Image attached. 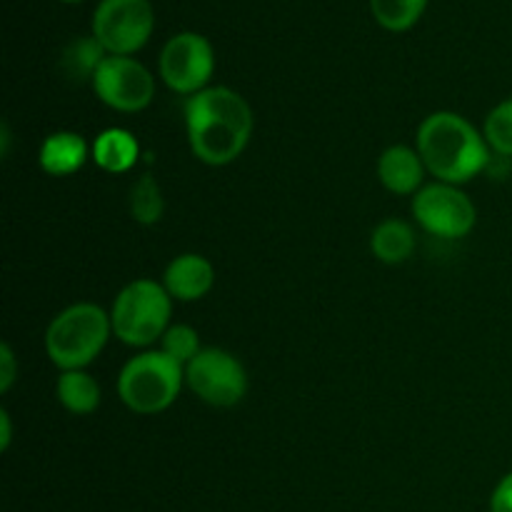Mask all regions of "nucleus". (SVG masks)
Instances as JSON below:
<instances>
[{
  "mask_svg": "<svg viewBox=\"0 0 512 512\" xmlns=\"http://www.w3.org/2000/svg\"><path fill=\"white\" fill-rule=\"evenodd\" d=\"M10 440H13V425H10V415H8V410H0V450H8Z\"/></svg>",
  "mask_w": 512,
  "mask_h": 512,
  "instance_id": "24",
  "label": "nucleus"
},
{
  "mask_svg": "<svg viewBox=\"0 0 512 512\" xmlns=\"http://www.w3.org/2000/svg\"><path fill=\"white\" fill-rule=\"evenodd\" d=\"M158 70L163 83L173 93L190 98V95L210 88L208 83L215 73L213 45L205 35L193 33V30L175 33L160 50Z\"/></svg>",
  "mask_w": 512,
  "mask_h": 512,
  "instance_id": "8",
  "label": "nucleus"
},
{
  "mask_svg": "<svg viewBox=\"0 0 512 512\" xmlns=\"http://www.w3.org/2000/svg\"><path fill=\"white\" fill-rule=\"evenodd\" d=\"M88 158H93V153L83 135L73 133V130H58L43 140L38 163L53 178H68V175L78 173L88 163Z\"/></svg>",
  "mask_w": 512,
  "mask_h": 512,
  "instance_id": "13",
  "label": "nucleus"
},
{
  "mask_svg": "<svg viewBox=\"0 0 512 512\" xmlns=\"http://www.w3.org/2000/svg\"><path fill=\"white\" fill-rule=\"evenodd\" d=\"M483 135L490 150L503 158H512V98L495 105L488 113L483 125Z\"/></svg>",
  "mask_w": 512,
  "mask_h": 512,
  "instance_id": "20",
  "label": "nucleus"
},
{
  "mask_svg": "<svg viewBox=\"0 0 512 512\" xmlns=\"http://www.w3.org/2000/svg\"><path fill=\"white\" fill-rule=\"evenodd\" d=\"M428 0H370L373 18L390 33H405L423 18Z\"/></svg>",
  "mask_w": 512,
  "mask_h": 512,
  "instance_id": "17",
  "label": "nucleus"
},
{
  "mask_svg": "<svg viewBox=\"0 0 512 512\" xmlns=\"http://www.w3.org/2000/svg\"><path fill=\"white\" fill-rule=\"evenodd\" d=\"M215 285V268L198 253H183L165 268L163 288L178 303H195L205 298Z\"/></svg>",
  "mask_w": 512,
  "mask_h": 512,
  "instance_id": "11",
  "label": "nucleus"
},
{
  "mask_svg": "<svg viewBox=\"0 0 512 512\" xmlns=\"http://www.w3.org/2000/svg\"><path fill=\"white\" fill-rule=\"evenodd\" d=\"M90 85L100 103L118 113H138L155 98L153 73L133 55H105Z\"/></svg>",
  "mask_w": 512,
  "mask_h": 512,
  "instance_id": "10",
  "label": "nucleus"
},
{
  "mask_svg": "<svg viewBox=\"0 0 512 512\" xmlns=\"http://www.w3.org/2000/svg\"><path fill=\"white\" fill-rule=\"evenodd\" d=\"M418 153L440 183L465 185L490 165V145L468 118L450 110L428 115L418 128Z\"/></svg>",
  "mask_w": 512,
  "mask_h": 512,
  "instance_id": "2",
  "label": "nucleus"
},
{
  "mask_svg": "<svg viewBox=\"0 0 512 512\" xmlns=\"http://www.w3.org/2000/svg\"><path fill=\"white\" fill-rule=\"evenodd\" d=\"M415 245H418L415 230L398 218L383 220L380 225H375L373 235H370V250L385 265H400L410 260L415 253Z\"/></svg>",
  "mask_w": 512,
  "mask_h": 512,
  "instance_id": "15",
  "label": "nucleus"
},
{
  "mask_svg": "<svg viewBox=\"0 0 512 512\" xmlns=\"http://www.w3.org/2000/svg\"><path fill=\"white\" fill-rule=\"evenodd\" d=\"M425 163L420 158L418 148L408 145H390L383 150L378 160V178L385 190L395 195H415L423 188L425 180Z\"/></svg>",
  "mask_w": 512,
  "mask_h": 512,
  "instance_id": "12",
  "label": "nucleus"
},
{
  "mask_svg": "<svg viewBox=\"0 0 512 512\" xmlns=\"http://www.w3.org/2000/svg\"><path fill=\"white\" fill-rule=\"evenodd\" d=\"M185 385L213 408H233L248 393V373L228 350L203 348L185 365Z\"/></svg>",
  "mask_w": 512,
  "mask_h": 512,
  "instance_id": "9",
  "label": "nucleus"
},
{
  "mask_svg": "<svg viewBox=\"0 0 512 512\" xmlns=\"http://www.w3.org/2000/svg\"><path fill=\"white\" fill-rule=\"evenodd\" d=\"M185 130L195 158L213 168L235 163L253 135V110L233 88L213 85L185 98Z\"/></svg>",
  "mask_w": 512,
  "mask_h": 512,
  "instance_id": "1",
  "label": "nucleus"
},
{
  "mask_svg": "<svg viewBox=\"0 0 512 512\" xmlns=\"http://www.w3.org/2000/svg\"><path fill=\"white\" fill-rule=\"evenodd\" d=\"M160 350L178 365H188L200 353V335L190 325H170L160 338Z\"/></svg>",
  "mask_w": 512,
  "mask_h": 512,
  "instance_id": "21",
  "label": "nucleus"
},
{
  "mask_svg": "<svg viewBox=\"0 0 512 512\" xmlns=\"http://www.w3.org/2000/svg\"><path fill=\"white\" fill-rule=\"evenodd\" d=\"M173 298L163 283L150 278L133 280L125 285L110 308L113 335L130 348H148L158 343L170 328Z\"/></svg>",
  "mask_w": 512,
  "mask_h": 512,
  "instance_id": "4",
  "label": "nucleus"
},
{
  "mask_svg": "<svg viewBox=\"0 0 512 512\" xmlns=\"http://www.w3.org/2000/svg\"><path fill=\"white\" fill-rule=\"evenodd\" d=\"M58 403L73 415H90L100 405V385L85 370H65L55 385Z\"/></svg>",
  "mask_w": 512,
  "mask_h": 512,
  "instance_id": "16",
  "label": "nucleus"
},
{
  "mask_svg": "<svg viewBox=\"0 0 512 512\" xmlns=\"http://www.w3.org/2000/svg\"><path fill=\"white\" fill-rule=\"evenodd\" d=\"M163 213L165 198L158 180L148 173L140 175V178L135 180L133 190H130V215H133L140 225H155L163 220Z\"/></svg>",
  "mask_w": 512,
  "mask_h": 512,
  "instance_id": "19",
  "label": "nucleus"
},
{
  "mask_svg": "<svg viewBox=\"0 0 512 512\" xmlns=\"http://www.w3.org/2000/svg\"><path fill=\"white\" fill-rule=\"evenodd\" d=\"M113 335L110 313L95 303H75L50 320L45 353L58 370H85Z\"/></svg>",
  "mask_w": 512,
  "mask_h": 512,
  "instance_id": "3",
  "label": "nucleus"
},
{
  "mask_svg": "<svg viewBox=\"0 0 512 512\" xmlns=\"http://www.w3.org/2000/svg\"><path fill=\"white\" fill-rule=\"evenodd\" d=\"M105 48L93 38V35H85V38H75L68 48L63 50V65L65 73L75 80H93L98 65L105 60Z\"/></svg>",
  "mask_w": 512,
  "mask_h": 512,
  "instance_id": "18",
  "label": "nucleus"
},
{
  "mask_svg": "<svg viewBox=\"0 0 512 512\" xmlns=\"http://www.w3.org/2000/svg\"><path fill=\"white\" fill-rule=\"evenodd\" d=\"M60 3H80V0H60Z\"/></svg>",
  "mask_w": 512,
  "mask_h": 512,
  "instance_id": "25",
  "label": "nucleus"
},
{
  "mask_svg": "<svg viewBox=\"0 0 512 512\" xmlns=\"http://www.w3.org/2000/svg\"><path fill=\"white\" fill-rule=\"evenodd\" d=\"M18 378V360H15L13 348L8 343L0 345V393H8Z\"/></svg>",
  "mask_w": 512,
  "mask_h": 512,
  "instance_id": "22",
  "label": "nucleus"
},
{
  "mask_svg": "<svg viewBox=\"0 0 512 512\" xmlns=\"http://www.w3.org/2000/svg\"><path fill=\"white\" fill-rule=\"evenodd\" d=\"M413 218L428 235L458 240L473 233L478 210L460 185L430 183L413 195Z\"/></svg>",
  "mask_w": 512,
  "mask_h": 512,
  "instance_id": "7",
  "label": "nucleus"
},
{
  "mask_svg": "<svg viewBox=\"0 0 512 512\" xmlns=\"http://www.w3.org/2000/svg\"><path fill=\"white\" fill-rule=\"evenodd\" d=\"M185 383V368L163 350H145L123 365L118 395L125 408L138 415H158L178 400Z\"/></svg>",
  "mask_w": 512,
  "mask_h": 512,
  "instance_id": "5",
  "label": "nucleus"
},
{
  "mask_svg": "<svg viewBox=\"0 0 512 512\" xmlns=\"http://www.w3.org/2000/svg\"><path fill=\"white\" fill-rule=\"evenodd\" d=\"M155 13L150 0H100L93 13V38L108 55H133L150 40Z\"/></svg>",
  "mask_w": 512,
  "mask_h": 512,
  "instance_id": "6",
  "label": "nucleus"
},
{
  "mask_svg": "<svg viewBox=\"0 0 512 512\" xmlns=\"http://www.w3.org/2000/svg\"><path fill=\"white\" fill-rule=\"evenodd\" d=\"M490 512H512V473L495 485L490 495Z\"/></svg>",
  "mask_w": 512,
  "mask_h": 512,
  "instance_id": "23",
  "label": "nucleus"
},
{
  "mask_svg": "<svg viewBox=\"0 0 512 512\" xmlns=\"http://www.w3.org/2000/svg\"><path fill=\"white\" fill-rule=\"evenodd\" d=\"M93 163L110 175L128 173L140 158V145L135 135L125 128H108L90 145Z\"/></svg>",
  "mask_w": 512,
  "mask_h": 512,
  "instance_id": "14",
  "label": "nucleus"
}]
</instances>
